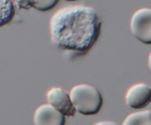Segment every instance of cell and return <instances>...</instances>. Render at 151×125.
<instances>
[{"label":"cell","instance_id":"cell-1","mask_svg":"<svg viewBox=\"0 0 151 125\" xmlns=\"http://www.w3.org/2000/svg\"><path fill=\"white\" fill-rule=\"evenodd\" d=\"M102 22L93 7L69 5L51 17L50 36L52 44L71 57L85 55L98 40Z\"/></svg>","mask_w":151,"mask_h":125},{"label":"cell","instance_id":"cell-2","mask_svg":"<svg viewBox=\"0 0 151 125\" xmlns=\"http://www.w3.org/2000/svg\"><path fill=\"white\" fill-rule=\"evenodd\" d=\"M69 96L76 111L85 116L97 114L103 106V96L100 92L95 87L88 84L74 86Z\"/></svg>","mask_w":151,"mask_h":125},{"label":"cell","instance_id":"cell-3","mask_svg":"<svg viewBox=\"0 0 151 125\" xmlns=\"http://www.w3.org/2000/svg\"><path fill=\"white\" fill-rule=\"evenodd\" d=\"M131 29L139 41L151 44V8L143 7L134 13L131 20Z\"/></svg>","mask_w":151,"mask_h":125},{"label":"cell","instance_id":"cell-4","mask_svg":"<svg viewBox=\"0 0 151 125\" xmlns=\"http://www.w3.org/2000/svg\"><path fill=\"white\" fill-rule=\"evenodd\" d=\"M47 99L49 104L65 116H74L76 113L69 94L61 88L54 87L47 91Z\"/></svg>","mask_w":151,"mask_h":125},{"label":"cell","instance_id":"cell-5","mask_svg":"<svg viewBox=\"0 0 151 125\" xmlns=\"http://www.w3.org/2000/svg\"><path fill=\"white\" fill-rule=\"evenodd\" d=\"M127 104L134 109H142L151 102V88L145 83L133 85L125 94Z\"/></svg>","mask_w":151,"mask_h":125},{"label":"cell","instance_id":"cell-6","mask_svg":"<svg viewBox=\"0 0 151 125\" xmlns=\"http://www.w3.org/2000/svg\"><path fill=\"white\" fill-rule=\"evenodd\" d=\"M34 125H65V116L49 104H42L33 115Z\"/></svg>","mask_w":151,"mask_h":125},{"label":"cell","instance_id":"cell-7","mask_svg":"<svg viewBox=\"0 0 151 125\" xmlns=\"http://www.w3.org/2000/svg\"><path fill=\"white\" fill-rule=\"evenodd\" d=\"M122 125H151V110L131 113L125 118Z\"/></svg>","mask_w":151,"mask_h":125},{"label":"cell","instance_id":"cell-8","mask_svg":"<svg viewBox=\"0 0 151 125\" xmlns=\"http://www.w3.org/2000/svg\"><path fill=\"white\" fill-rule=\"evenodd\" d=\"M17 4L20 8L28 10L31 7L37 9L41 11H47L55 7L58 1L55 0H41V1H17Z\"/></svg>","mask_w":151,"mask_h":125},{"label":"cell","instance_id":"cell-9","mask_svg":"<svg viewBox=\"0 0 151 125\" xmlns=\"http://www.w3.org/2000/svg\"><path fill=\"white\" fill-rule=\"evenodd\" d=\"M15 7L10 0H0V26L7 24L13 19Z\"/></svg>","mask_w":151,"mask_h":125},{"label":"cell","instance_id":"cell-10","mask_svg":"<svg viewBox=\"0 0 151 125\" xmlns=\"http://www.w3.org/2000/svg\"><path fill=\"white\" fill-rule=\"evenodd\" d=\"M94 125H117V124L111 121H100L96 123Z\"/></svg>","mask_w":151,"mask_h":125},{"label":"cell","instance_id":"cell-11","mask_svg":"<svg viewBox=\"0 0 151 125\" xmlns=\"http://www.w3.org/2000/svg\"><path fill=\"white\" fill-rule=\"evenodd\" d=\"M147 65H148V68L151 71V51L148 56V60H147Z\"/></svg>","mask_w":151,"mask_h":125}]
</instances>
